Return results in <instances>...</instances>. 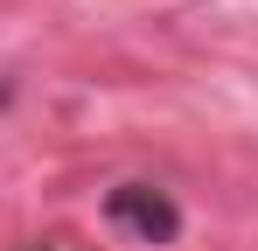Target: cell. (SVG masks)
Wrapping results in <instances>:
<instances>
[{"mask_svg": "<svg viewBox=\"0 0 258 251\" xmlns=\"http://www.w3.org/2000/svg\"><path fill=\"white\" fill-rule=\"evenodd\" d=\"M105 216H112L119 230H133L140 244H174V237H181V209H174L161 189H147V181L112 189V196H105Z\"/></svg>", "mask_w": 258, "mask_h": 251, "instance_id": "obj_1", "label": "cell"}]
</instances>
